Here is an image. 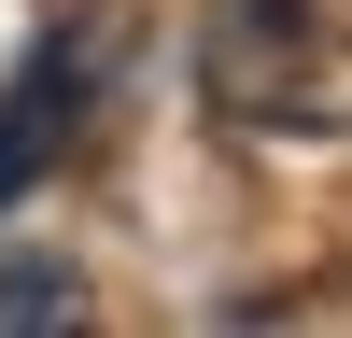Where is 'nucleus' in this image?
<instances>
[{
  "mask_svg": "<svg viewBox=\"0 0 352 338\" xmlns=\"http://www.w3.org/2000/svg\"><path fill=\"white\" fill-rule=\"evenodd\" d=\"M197 84H212L226 127H352V56L310 0H212Z\"/></svg>",
  "mask_w": 352,
  "mask_h": 338,
  "instance_id": "f257e3e1",
  "label": "nucleus"
},
{
  "mask_svg": "<svg viewBox=\"0 0 352 338\" xmlns=\"http://www.w3.org/2000/svg\"><path fill=\"white\" fill-rule=\"evenodd\" d=\"M85 113H99V28H43L14 56V84H0V212L28 183H56V155L85 141Z\"/></svg>",
  "mask_w": 352,
  "mask_h": 338,
  "instance_id": "f03ea898",
  "label": "nucleus"
},
{
  "mask_svg": "<svg viewBox=\"0 0 352 338\" xmlns=\"http://www.w3.org/2000/svg\"><path fill=\"white\" fill-rule=\"evenodd\" d=\"M71 324H85L71 254H0V338H71Z\"/></svg>",
  "mask_w": 352,
  "mask_h": 338,
  "instance_id": "7ed1b4c3",
  "label": "nucleus"
}]
</instances>
